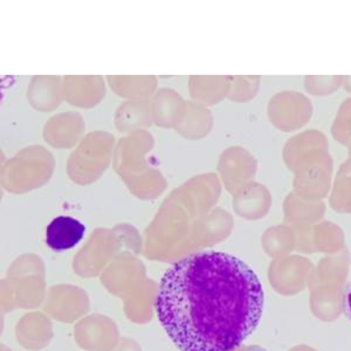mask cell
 <instances>
[{
  "label": "cell",
  "instance_id": "2",
  "mask_svg": "<svg viewBox=\"0 0 351 351\" xmlns=\"http://www.w3.org/2000/svg\"><path fill=\"white\" fill-rule=\"evenodd\" d=\"M86 226L73 217H56L48 223L46 243L53 251H68L84 239Z\"/></svg>",
  "mask_w": 351,
  "mask_h": 351
},
{
  "label": "cell",
  "instance_id": "3",
  "mask_svg": "<svg viewBox=\"0 0 351 351\" xmlns=\"http://www.w3.org/2000/svg\"><path fill=\"white\" fill-rule=\"evenodd\" d=\"M344 311L351 321V281L344 291Z\"/></svg>",
  "mask_w": 351,
  "mask_h": 351
},
{
  "label": "cell",
  "instance_id": "1",
  "mask_svg": "<svg viewBox=\"0 0 351 351\" xmlns=\"http://www.w3.org/2000/svg\"><path fill=\"white\" fill-rule=\"evenodd\" d=\"M263 304V286L247 263L206 251L165 271L155 307L180 351H233L259 326Z\"/></svg>",
  "mask_w": 351,
  "mask_h": 351
}]
</instances>
